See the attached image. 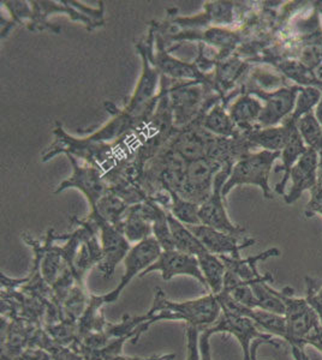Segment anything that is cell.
I'll return each mask as SVG.
<instances>
[{
    "mask_svg": "<svg viewBox=\"0 0 322 360\" xmlns=\"http://www.w3.org/2000/svg\"><path fill=\"white\" fill-rule=\"evenodd\" d=\"M221 315V305L216 295L207 293L204 297L188 302L175 303L166 298L160 287L155 288L154 302L146 314L147 326L159 321H185L195 327H209Z\"/></svg>",
    "mask_w": 322,
    "mask_h": 360,
    "instance_id": "obj_1",
    "label": "cell"
},
{
    "mask_svg": "<svg viewBox=\"0 0 322 360\" xmlns=\"http://www.w3.org/2000/svg\"><path fill=\"white\" fill-rule=\"evenodd\" d=\"M280 155V152L262 150L243 156L231 168L230 176L223 188V196H226L238 185H257L264 191L266 198H272L268 185L269 176L272 172V166Z\"/></svg>",
    "mask_w": 322,
    "mask_h": 360,
    "instance_id": "obj_2",
    "label": "cell"
},
{
    "mask_svg": "<svg viewBox=\"0 0 322 360\" xmlns=\"http://www.w3.org/2000/svg\"><path fill=\"white\" fill-rule=\"evenodd\" d=\"M231 168H233V165H225L224 167H221V171L216 173L212 193L200 205L199 217H200L201 225L240 237L244 233L245 229L241 226L235 225L230 220L226 208H225V197L223 196V188L230 176Z\"/></svg>",
    "mask_w": 322,
    "mask_h": 360,
    "instance_id": "obj_3",
    "label": "cell"
},
{
    "mask_svg": "<svg viewBox=\"0 0 322 360\" xmlns=\"http://www.w3.org/2000/svg\"><path fill=\"white\" fill-rule=\"evenodd\" d=\"M89 217L98 226L100 233L102 258L98 264V269L104 278L109 280L113 276L117 264L124 261L128 252L130 251V243L123 233L122 229L104 220L97 213H90Z\"/></svg>",
    "mask_w": 322,
    "mask_h": 360,
    "instance_id": "obj_4",
    "label": "cell"
},
{
    "mask_svg": "<svg viewBox=\"0 0 322 360\" xmlns=\"http://www.w3.org/2000/svg\"><path fill=\"white\" fill-rule=\"evenodd\" d=\"M161 252H163V249L160 248L159 243L156 242L154 237L148 238L146 240L131 246L130 251L128 252L124 261H123L125 271L123 274L122 280L113 291H111L107 295H101L104 304H112L117 302L119 295L124 291V288L130 283L131 280L137 275L140 276L153 263L156 262Z\"/></svg>",
    "mask_w": 322,
    "mask_h": 360,
    "instance_id": "obj_5",
    "label": "cell"
},
{
    "mask_svg": "<svg viewBox=\"0 0 322 360\" xmlns=\"http://www.w3.org/2000/svg\"><path fill=\"white\" fill-rule=\"evenodd\" d=\"M221 169V165L207 158L187 162L183 183L177 193L189 201L202 205L211 196L214 178Z\"/></svg>",
    "mask_w": 322,
    "mask_h": 360,
    "instance_id": "obj_6",
    "label": "cell"
},
{
    "mask_svg": "<svg viewBox=\"0 0 322 360\" xmlns=\"http://www.w3.org/2000/svg\"><path fill=\"white\" fill-rule=\"evenodd\" d=\"M283 298L286 305V321L289 329V342L291 346L304 348L303 340L320 326L318 312L306 299L294 297V290L286 287L283 290Z\"/></svg>",
    "mask_w": 322,
    "mask_h": 360,
    "instance_id": "obj_7",
    "label": "cell"
},
{
    "mask_svg": "<svg viewBox=\"0 0 322 360\" xmlns=\"http://www.w3.org/2000/svg\"><path fill=\"white\" fill-rule=\"evenodd\" d=\"M139 52L142 57V75L135 88L134 94L124 110L134 118H140L147 115L149 106L156 98L155 95L160 77L159 70L156 69V66L151 62L153 53L151 42L148 41L147 45H140Z\"/></svg>",
    "mask_w": 322,
    "mask_h": 360,
    "instance_id": "obj_8",
    "label": "cell"
},
{
    "mask_svg": "<svg viewBox=\"0 0 322 360\" xmlns=\"http://www.w3.org/2000/svg\"><path fill=\"white\" fill-rule=\"evenodd\" d=\"M213 334L216 333H226L236 338L237 341L241 345L243 351V360H250V349L255 340H266L269 345L274 347H279L274 340L273 336L262 332L260 328L257 327L253 319H249L247 316L240 315L236 312L226 311L221 310V315L216 323L209 328Z\"/></svg>",
    "mask_w": 322,
    "mask_h": 360,
    "instance_id": "obj_9",
    "label": "cell"
},
{
    "mask_svg": "<svg viewBox=\"0 0 322 360\" xmlns=\"http://www.w3.org/2000/svg\"><path fill=\"white\" fill-rule=\"evenodd\" d=\"M73 165V174L69 179L64 180L58 186L56 193H63L66 188H74L80 190L90 205L92 210L97 208L99 201L105 196L107 191L106 181L102 176L101 169L93 165H83L76 156L66 154Z\"/></svg>",
    "mask_w": 322,
    "mask_h": 360,
    "instance_id": "obj_10",
    "label": "cell"
},
{
    "mask_svg": "<svg viewBox=\"0 0 322 360\" xmlns=\"http://www.w3.org/2000/svg\"><path fill=\"white\" fill-rule=\"evenodd\" d=\"M153 271H160L165 281H168L178 275H187L197 280L201 283V286L204 287L206 292L211 293L209 285L206 283V278L201 271L199 259L190 255L183 254L177 250L163 251L158 261L153 263L146 271H143L142 274L140 275V278L151 274Z\"/></svg>",
    "mask_w": 322,
    "mask_h": 360,
    "instance_id": "obj_11",
    "label": "cell"
},
{
    "mask_svg": "<svg viewBox=\"0 0 322 360\" xmlns=\"http://www.w3.org/2000/svg\"><path fill=\"white\" fill-rule=\"evenodd\" d=\"M299 90L301 86H292L289 89H279L272 93H261L259 90L249 93L256 94L265 103L259 119V125L261 127H272L291 115V112H294Z\"/></svg>",
    "mask_w": 322,
    "mask_h": 360,
    "instance_id": "obj_12",
    "label": "cell"
},
{
    "mask_svg": "<svg viewBox=\"0 0 322 360\" xmlns=\"http://www.w3.org/2000/svg\"><path fill=\"white\" fill-rule=\"evenodd\" d=\"M320 154L318 150L308 148L306 152L303 154L296 165H295L291 173V190L285 195V202L291 205L297 201L304 191H311L315 186H318V162H320Z\"/></svg>",
    "mask_w": 322,
    "mask_h": 360,
    "instance_id": "obj_13",
    "label": "cell"
},
{
    "mask_svg": "<svg viewBox=\"0 0 322 360\" xmlns=\"http://www.w3.org/2000/svg\"><path fill=\"white\" fill-rule=\"evenodd\" d=\"M189 229H192V233L200 239L207 251L216 256L240 258L241 250L247 249L255 243L254 239H245L243 242H240L238 236L225 233L207 226H190Z\"/></svg>",
    "mask_w": 322,
    "mask_h": 360,
    "instance_id": "obj_14",
    "label": "cell"
},
{
    "mask_svg": "<svg viewBox=\"0 0 322 360\" xmlns=\"http://www.w3.org/2000/svg\"><path fill=\"white\" fill-rule=\"evenodd\" d=\"M201 82L190 81L175 86L170 93V103L175 115V123L183 125L194 117L202 98Z\"/></svg>",
    "mask_w": 322,
    "mask_h": 360,
    "instance_id": "obj_15",
    "label": "cell"
},
{
    "mask_svg": "<svg viewBox=\"0 0 322 360\" xmlns=\"http://www.w3.org/2000/svg\"><path fill=\"white\" fill-rule=\"evenodd\" d=\"M277 256H279V250L269 249L257 256H254V257L235 258L230 257V256H219V257L224 262L228 271L236 275L237 278H240L243 283H252L254 281H260V280H265V278L272 276L269 274H259L257 263L260 261H265L267 258L277 257Z\"/></svg>",
    "mask_w": 322,
    "mask_h": 360,
    "instance_id": "obj_16",
    "label": "cell"
},
{
    "mask_svg": "<svg viewBox=\"0 0 322 360\" xmlns=\"http://www.w3.org/2000/svg\"><path fill=\"white\" fill-rule=\"evenodd\" d=\"M151 62L159 70L160 74L163 75V77L168 76L175 79H192L196 82L206 78L196 64H188L172 57L168 51L163 49V42H159V49L155 58L151 56Z\"/></svg>",
    "mask_w": 322,
    "mask_h": 360,
    "instance_id": "obj_17",
    "label": "cell"
},
{
    "mask_svg": "<svg viewBox=\"0 0 322 360\" xmlns=\"http://www.w3.org/2000/svg\"><path fill=\"white\" fill-rule=\"evenodd\" d=\"M264 103L252 95H241L233 101L228 108V115L237 127L243 130H252L254 124L259 123Z\"/></svg>",
    "mask_w": 322,
    "mask_h": 360,
    "instance_id": "obj_18",
    "label": "cell"
},
{
    "mask_svg": "<svg viewBox=\"0 0 322 360\" xmlns=\"http://www.w3.org/2000/svg\"><path fill=\"white\" fill-rule=\"evenodd\" d=\"M306 143H304V141H303L302 136L299 135V132H298L297 127H296V123H294L292 125V129H291V135H290L289 141H287V143H286L285 147L283 149L282 158L283 161V171H284V176H283V179L280 180V183L275 186V191H277L279 195H284V191H285V186L289 183L290 180V173H291V169L294 167L296 162H297L299 158L306 152Z\"/></svg>",
    "mask_w": 322,
    "mask_h": 360,
    "instance_id": "obj_19",
    "label": "cell"
},
{
    "mask_svg": "<svg viewBox=\"0 0 322 360\" xmlns=\"http://www.w3.org/2000/svg\"><path fill=\"white\" fill-rule=\"evenodd\" d=\"M168 224L171 229L172 238L175 243V249L185 255H190L194 257L199 258L202 255L209 252L201 243L200 239L192 233V229L188 226L184 225L178 221L175 217H172L168 212Z\"/></svg>",
    "mask_w": 322,
    "mask_h": 360,
    "instance_id": "obj_20",
    "label": "cell"
},
{
    "mask_svg": "<svg viewBox=\"0 0 322 360\" xmlns=\"http://www.w3.org/2000/svg\"><path fill=\"white\" fill-rule=\"evenodd\" d=\"M292 125L294 122L289 119V122L280 127H262L254 130L250 135V141L268 152H282L289 141Z\"/></svg>",
    "mask_w": 322,
    "mask_h": 360,
    "instance_id": "obj_21",
    "label": "cell"
},
{
    "mask_svg": "<svg viewBox=\"0 0 322 360\" xmlns=\"http://www.w3.org/2000/svg\"><path fill=\"white\" fill-rule=\"evenodd\" d=\"M120 229L129 243L137 244V243L146 240L148 238L153 237L151 222L143 217V214L141 213L139 208V203L128 208Z\"/></svg>",
    "mask_w": 322,
    "mask_h": 360,
    "instance_id": "obj_22",
    "label": "cell"
},
{
    "mask_svg": "<svg viewBox=\"0 0 322 360\" xmlns=\"http://www.w3.org/2000/svg\"><path fill=\"white\" fill-rule=\"evenodd\" d=\"M200 263L201 271L209 285V291L213 295H219L224 290L225 275L226 266L219 256L206 252L201 257L197 258Z\"/></svg>",
    "mask_w": 322,
    "mask_h": 360,
    "instance_id": "obj_23",
    "label": "cell"
},
{
    "mask_svg": "<svg viewBox=\"0 0 322 360\" xmlns=\"http://www.w3.org/2000/svg\"><path fill=\"white\" fill-rule=\"evenodd\" d=\"M204 127L206 131L211 132L213 135L221 136L225 139H230L236 135V125L233 119L225 111V107L221 103H216L209 110L204 118Z\"/></svg>",
    "mask_w": 322,
    "mask_h": 360,
    "instance_id": "obj_24",
    "label": "cell"
},
{
    "mask_svg": "<svg viewBox=\"0 0 322 360\" xmlns=\"http://www.w3.org/2000/svg\"><path fill=\"white\" fill-rule=\"evenodd\" d=\"M170 193V205L168 212L172 217H175L178 221L185 226L201 225L199 210L200 205L195 202L189 201L187 198L180 196V193H175L173 190H168Z\"/></svg>",
    "mask_w": 322,
    "mask_h": 360,
    "instance_id": "obj_25",
    "label": "cell"
},
{
    "mask_svg": "<svg viewBox=\"0 0 322 360\" xmlns=\"http://www.w3.org/2000/svg\"><path fill=\"white\" fill-rule=\"evenodd\" d=\"M129 205L123 200L122 197L113 193H107L102 197L97 205V208L92 210V213L98 215L117 227H122V222L127 214Z\"/></svg>",
    "mask_w": 322,
    "mask_h": 360,
    "instance_id": "obj_26",
    "label": "cell"
},
{
    "mask_svg": "<svg viewBox=\"0 0 322 360\" xmlns=\"http://www.w3.org/2000/svg\"><path fill=\"white\" fill-rule=\"evenodd\" d=\"M296 127L299 135L302 136L306 147L320 153L322 148V127L315 117V112H309L298 119Z\"/></svg>",
    "mask_w": 322,
    "mask_h": 360,
    "instance_id": "obj_27",
    "label": "cell"
},
{
    "mask_svg": "<svg viewBox=\"0 0 322 360\" xmlns=\"http://www.w3.org/2000/svg\"><path fill=\"white\" fill-rule=\"evenodd\" d=\"M88 302H89V295H87L83 285L76 283L63 303L64 319L78 322V319H81L82 315L86 311Z\"/></svg>",
    "mask_w": 322,
    "mask_h": 360,
    "instance_id": "obj_28",
    "label": "cell"
},
{
    "mask_svg": "<svg viewBox=\"0 0 322 360\" xmlns=\"http://www.w3.org/2000/svg\"><path fill=\"white\" fill-rule=\"evenodd\" d=\"M322 98V91L318 88L313 86H301V90L297 95L296 105L292 115H290V119L296 123L298 119L303 115L309 113V112L315 111L318 103Z\"/></svg>",
    "mask_w": 322,
    "mask_h": 360,
    "instance_id": "obj_29",
    "label": "cell"
},
{
    "mask_svg": "<svg viewBox=\"0 0 322 360\" xmlns=\"http://www.w3.org/2000/svg\"><path fill=\"white\" fill-rule=\"evenodd\" d=\"M151 227H153V237L156 239V242L159 243L163 251L175 250L171 229L168 224V210L163 209L160 212L159 215L155 217L154 221L151 224Z\"/></svg>",
    "mask_w": 322,
    "mask_h": 360,
    "instance_id": "obj_30",
    "label": "cell"
},
{
    "mask_svg": "<svg viewBox=\"0 0 322 360\" xmlns=\"http://www.w3.org/2000/svg\"><path fill=\"white\" fill-rule=\"evenodd\" d=\"M30 3L27 1H1V5H4L8 8V13H11L13 22L10 25H25V21L32 22L30 29H34L35 25V11H34L33 5H29Z\"/></svg>",
    "mask_w": 322,
    "mask_h": 360,
    "instance_id": "obj_31",
    "label": "cell"
},
{
    "mask_svg": "<svg viewBox=\"0 0 322 360\" xmlns=\"http://www.w3.org/2000/svg\"><path fill=\"white\" fill-rule=\"evenodd\" d=\"M200 328L195 326H187V349H188V356L187 360H200V347H199V334Z\"/></svg>",
    "mask_w": 322,
    "mask_h": 360,
    "instance_id": "obj_32",
    "label": "cell"
},
{
    "mask_svg": "<svg viewBox=\"0 0 322 360\" xmlns=\"http://www.w3.org/2000/svg\"><path fill=\"white\" fill-rule=\"evenodd\" d=\"M311 197H310L309 203L306 205V217L318 214L322 217V186L318 184L311 191Z\"/></svg>",
    "mask_w": 322,
    "mask_h": 360,
    "instance_id": "obj_33",
    "label": "cell"
},
{
    "mask_svg": "<svg viewBox=\"0 0 322 360\" xmlns=\"http://www.w3.org/2000/svg\"><path fill=\"white\" fill-rule=\"evenodd\" d=\"M213 335L209 328H204L200 334L199 339V347H200V360H212V352H211V342L209 339Z\"/></svg>",
    "mask_w": 322,
    "mask_h": 360,
    "instance_id": "obj_34",
    "label": "cell"
},
{
    "mask_svg": "<svg viewBox=\"0 0 322 360\" xmlns=\"http://www.w3.org/2000/svg\"><path fill=\"white\" fill-rule=\"evenodd\" d=\"M306 300L310 305H316L322 309V287L315 290L311 278H306Z\"/></svg>",
    "mask_w": 322,
    "mask_h": 360,
    "instance_id": "obj_35",
    "label": "cell"
},
{
    "mask_svg": "<svg viewBox=\"0 0 322 360\" xmlns=\"http://www.w3.org/2000/svg\"><path fill=\"white\" fill-rule=\"evenodd\" d=\"M175 358V354L171 353V354H163V356H151V358H148V359H142V358H136V356H116L114 359L112 360H173Z\"/></svg>",
    "mask_w": 322,
    "mask_h": 360,
    "instance_id": "obj_36",
    "label": "cell"
},
{
    "mask_svg": "<svg viewBox=\"0 0 322 360\" xmlns=\"http://www.w3.org/2000/svg\"><path fill=\"white\" fill-rule=\"evenodd\" d=\"M315 117H316V119L318 120V123H320V125H321L322 127V98L321 100H320V103H318V106H316V108H315ZM320 153H322V148L321 150H320ZM318 153V154H320Z\"/></svg>",
    "mask_w": 322,
    "mask_h": 360,
    "instance_id": "obj_37",
    "label": "cell"
},
{
    "mask_svg": "<svg viewBox=\"0 0 322 360\" xmlns=\"http://www.w3.org/2000/svg\"><path fill=\"white\" fill-rule=\"evenodd\" d=\"M318 184L322 186V153H320V162H318Z\"/></svg>",
    "mask_w": 322,
    "mask_h": 360,
    "instance_id": "obj_38",
    "label": "cell"
},
{
    "mask_svg": "<svg viewBox=\"0 0 322 360\" xmlns=\"http://www.w3.org/2000/svg\"><path fill=\"white\" fill-rule=\"evenodd\" d=\"M1 360H15V358L8 354V353L1 351Z\"/></svg>",
    "mask_w": 322,
    "mask_h": 360,
    "instance_id": "obj_39",
    "label": "cell"
},
{
    "mask_svg": "<svg viewBox=\"0 0 322 360\" xmlns=\"http://www.w3.org/2000/svg\"><path fill=\"white\" fill-rule=\"evenodd\" d=\"M315 74H316V76H318V79L322 81V66H320V68L316 70V72H315Z\"/></svg>",
    "mask_w": 322,
    "mask_h": 360,
    "instance_id": "obj_40",
    "label": "cell"
}]
</instances>
